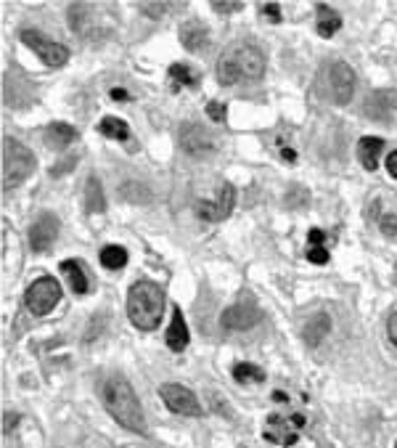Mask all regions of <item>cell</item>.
Listing matches in <instances>:
<instances>
[{
  "label": "cell",
  "mask_w": 397,
  "mask_h": 448,
  "mask_svg": "<svg viewBox=\"0 0 397 448\" xmlns=\"http://www.w3.org/2000/svg\"><path fill=\"white\" fill-rule=\"evenodd\" d=\"M167 297L157 281H135L127 292V318L141 332H154L165 318Z\"/></svg>",
  "instance_id": "cell-2"
},
{
  "label": "cell",
  "mask_w": 397,
  "mask_h": 448,
  "mask_svg": "<svg viewBox=\"0 0 397 448\" xmlns=\"http://www.w3.org/2000/svg\"><path fill=\"white\" fill-rule=\"evenodd\" d=\"M395 448H397V443H395Z\"/></svg>",
  "instance_id": "cell-38"
},
{
  "label": "cell",
  "mask_w": 397,
  "mask_h": 448,
  "mask_svg": "<svg viewBox=\"0 0 397 448\" xmlns=\"http://www.w3.org/2000/svg\"><path fill=\"white\" fill-rule=\"evenodd\" d=\"M265 74V53L254 43H230L217 59V83L233 85L257 83Z\"/></svg>",
  "instance_id": "cell-1"
},
{
  "label": "cell",
  "mask_w": 397,
  "mask_h": 448,
  "mask_svg": "<svg viewBox=\"0 0 397 448\" xmlns=\"http://www.w3.org/2000/svg\"><path fill=\"white\" fill-rule=\"evenodd\" d=\"M59 218L56 215H50V212H46V215H40V218L32 223V229H29V247L35 250V252H48L50 247H53V242H56V236H59Z\"/></svg>",
  "instance_id": "cell-13"
},
{
  "label": "cell",
  "mask_w": 397,
  "mask_h": 448,
  "mask_svg": "<svg viewBox=\"0 0 397 448\" xmlns=\"http://www.w3.org/2000/svg\"><path fill=\"white\" fill-rule=\"evenodd\" d=\"M257 321H260V308L254 303H249V300L233 303L220 315V324H223L225 332H246V329H252Z\"/></svg>",
  "instance_id": "cell-12"
},
{
  "label": "cell",
  "mask_w": 397,
  "mask_h": 448,
  "mask_svg": "<svg viewBox=\"0 0 397 448\" xmlns=\"http://www.w3.org/2000/svg\"><path fill=\"white\" fill-rule=\"evenodd\" d=\"M61 273L67 276L74 294H85V292L90 290V276L85 273V268L80 266L77 260H64V263H61Z\"/></svg>",
  "instance_id": "cell-19"
},
{
  "label": "cell",
  "mask_w": 397,
  "mask_h": 448,
  "mask_svg": "<svg viewBox=\"0 0 397 448\" xmlns=\"http://www.w3.org/2000/svg\"><path fill=\"white\" fill-rule=\"evenodd\" d=\"M98 133L111 138V141H127L130 138V128L120 117H104V120L98 122Z\"/></svg>",
  "instance_id": "cell-22"
},
{
  "label": "cell",
  "mask_w": 397,
  "mask_h": 448,
  "mask_svg": "<svg viewBox=\"0 0 397 448\" xmlns=\"http://www.w3.org/2000/svg\"><path fill=\"white\" fill-rule=\"evenodd\" d=\"M307 242H310V247H326V233L321 229H310Z\"/></svg>",
  "instance_id": "cell-32"
},
{
  "label": "cell",
  "mask_w": 397,
  "mask_h": 448,
  "mask_svg": "<svg viewBox=\"0 0 397 448\" xmlns=\"http://www.w3.org/2000/svg\"><path fill=\"white\" fill-rule=\"evenodd\" d=\"M302 424H305V416H302V414H294L289 419H284V416H270V419H267V427H265V437H267L270 443H278V446L289 448L297 443Z\"/></svg>",
  "instance_id": "cell-11"
},
{
  "label": "cell",
  "mask_w": 397,
  "mask_h": 448,
  "mask_svg": "<svg viewBox=\"0 0 397 448\" xmlns=\"http://www.w3.org/2000/svg\"><path fill=\"white\" fill-rule=\"evenodd\" d=\"M207 117L212 122H225V117H228L225 104H223V101H209V104H207Z\"/></svg>",
  "instance_id": "cell-28"
},
{
  "label": "cell",
  "mask_w": 397,
  "mask_h": 448,
  "mask_svg": "<svg viewBox=\"0 0 397 448\" xmlns=\"http://www.w3.org/2000/svg\"><path fill=\"white\" fill-rule=\"evenodd\" d=\"M384 162H386V172H389L392 178H397V151H389Z\"/></svg>",
  "instance_id": "cell-34"
},
{
  "label": "cell",
  "mask_w": 397,
  "mask_h": 448,
  "mask_svg": "<svg viewBox=\"0 0 397 448\" xmlns=\"http://www.w3.org/2000/svg\"><path fill=\"white\" fill-rule=\"evenodd\" d=\"M3 159H0V186L3 191H11L35 172L37 159L35 154L27 149L25 144H19L16 138H3Z\"/></svg>",
  "instance_id": "cell-4"
},
{
  "label": "cell",
  "mask_w": 397,
  "mask_h": 448,
  "mask_svg": "<svg viewBox=\"0 0 397 448\" xmlns=\"http://www.w3.org/2000/svg\"><path fill=\"white\" fill-rule=\"evenodd\" d=\"M395 111H397V90L395 88H382V90L371 93L368 101H365V114H368L371 120L384 122V120H389Z\"/></svg>",
  "instance_id": "cell-14"
},
{
  "label": "cell",
  "mask_w": 397,
  "mask_h": 448,
  "mask_svg": "<svg viewBox=\"0 0 397 448\" xmlns=\"http://www.w3.org/2000/svg\"><path fill=\"white\" fill-rule=\"evenodd\" d=\"M263 13L267 16V19H270V22H273V25H278V22H281V8H278L276 3H267V6L263 8Z\"/></svg>",
  "instance_id": "cell-33"
},
{
  "label": "cell",
  "mask_w": 397,
  "mask_h": 448,
  "mask_svg": "<svg viewBox=\"0 0 397 448\" xmlns=\"http://www.w3.org/2000/svg\"><path fill=\"white\" fill-rule=\"evenodd\" d=\"M328 93L339 107L352 101V96H355V72H352L347 61H334L328 67Z\"/></svg>",
  "instance_id": "cell-10"
},
{
  "label": "cell",
  "mask_w": 397,
  "mask_h": 448,
  "mask_svg": "<svg viewBox=\"0 0 397 448\" xmlns=\"http://www.w3.org/2000/svg\"><path fill=\"white\" fill-rule=\"evenodd\" d=\"M46 141H48L53 149H67V146H72L77 141V130H74L72 125H67V122H53L46 128V135H43Z\"/></svg>",
  "instance_id": "cell-20"
},
{
  "label": "cell",
  "mask_w": 397,
  "mask_h": 448,
  "mask_svg": "<svg viewBox=\"0 0 397 448\" xmlns=\"http://www.w3.org/2000/svg\"><path fill=\"white\" fill-rule=\"evenodd\" d=\"M212 8H215L217 13H236L244 8V3H236V0H215Z\"/></svg>",
  "instance_id": "cell-30"
},
{
  "label": "cell",
  "mask_w": 397,
  "mask_h": 448,
  "mask_svg": "<svg viewBox=\"0 0 397 448\" xmlns=\"http://www.w3.org/2000/svg\"><path fill=\"white\" fill-rule=\"evenodd\" d=\"M85 207H88V212H104V207H106L104 189H101L98 178H90L85 186Z\"/></svg>",
  "instance_id": "cell-25"
},
{
  "label": "cell",
  "mask_w": 397,
  "mask_h": 448,
  "mask_svg": "<svg viewBox=\"0 0 397 448\" xmlns=\"http://www.w3.org/2000/svg\"><path fill=\"white\" fill-rule=\"evenodd\" d=\"M59 300H61V284L53 276H40L25 292L27 308H29V313L35 315H48L59 305Z\"/></svg>",
  "instance_id": "cell-8"
},
{
  "label": "cell",
  "mask_w": 397,
  "mask_h": 448,
  "mask_svg": "<svg viewBox=\"0 0 397 448\" xmlns=\"http://www.w3.org/2000/svg\"><path fill=\"white\" fill-rule=\"evenodd\" d=\"M19 37H22V43H25L27 48L32 50L37 59L43 61L46 67H50V69H59V67H64L69 61V48L67 46H61L53 37L43 35L37 29H22Z\"/></svg>",
  "instance_id": "cell-5"
},
{
  "label": "cell",
  "mask_w": 397,
  "mask_h": 448,
  "mask_svg": "<svg viewBox=\"0 0 397 448\" xmlns=\"http://www.w3.org/2000/svg\"><path fill=\"white\" fill-rule=\"evenodd\" d=\"M328 332H331V315L318 313V315H313L310 321H305V327H302V337H305L307 345H318V342H323Z\"/></svg>",
  "instance_id": "cell-18"
},
{
  "label": "cell",
  "mask_w": 397,
  "mask_h": 448,
  "mask_svg": "<svg viewBox=\"0 0 397 448\" xmlns=\"http://www.w3.org/2000/svg\"><path fill=\"white\" fill-rule=\"evenodd\" d=\"M305 254H307V260H310L313 266H326V263H328V257H331L326 247H307V252Z\"/></svg>",
  "instance_id": "cell-29"
},
{
  "label": "cell",
  "mask_w": 397,
  "mask_h": 448,
  "mask_svg": "<svg viewBox=\"0 0 397 448\" xmlns=\"http://www.w3.org/2000/svg\"><path fill=\"white\" fill-rule=\"evenodd\" d=\"M233 376L241 385H257V382H265V372L257 364H249V361H241V364L233 366Z\"/></svg>",
  "instance_id": "cell-24"
},
{
  "label": "cell",
  "mask_w": 397,
  "mask_h": 448,
  "mask_svg": "<svg viewBox=\"0 0 397 448\" xmlns=\"http://www.w3.org/2000/svg\"><path fill=\"white\" fill-rule=\"evenodd\" d=\"M159 395H162L165 406H167L172 414H181V416H202V406H199V400H196V395H193L186 385H178V382H165V385L159 388Z\"/></svg>",
  "instance_id": "cell-9"
},
{
  "label": "cell",
  "mask_w": 397,
  "mask_h": 448,
  "mask_svg": "<svg viewBox=\"0 0 397 448\" xmlns=\"http://www.w3.org/2000/svg\"><path fill=\"white\" fill-rule=\"evenodd\" d=\"M127 250L120 247V244H109L101 250V266L106 268V271H120V268L127 266Z\"/></svg>",
  "instance_id": "cell-23"
},
{
  "label": "cell",
  "mask_w": 397,
  "mask_h": 448,
  "mask_svg": "<svg viewBox=\"0 0 397 448\" xmlns=\"http://www.w3.org/2000/svg\"><path fill=\"white\" fill-rule=\"evenodd\" d=\"M111 98H114V101H130V93L122 90V88H114V90H111Z\"/></svg>",
  "instance_id": "cell-35"
},
{
  "label": "cell",
  "mask_w": 397,
  "mask_h": 448,
  "mask_svg": "<svg viewBox=\"0 0 397 448\" xmlns=\"http://www.w3.org/2000/svg\"><path fill=\"white\" fill-rule=\"evenodd\" d=\"M181 43L188 50H193V53H202V50H207V46H209V32H207V27L202 25L199 19L186 22V25L181 27Z\"/></svg>",
  "instance_id": "cell-16"
},
{
  "label": "cell",
  "mask_w": 397,
  "mask_h": 448,
  "mask_svg": "<svg viewBox=\"0 0 397 448\" xmlns=\"http://www.w3.org/2000/svg\"><path fill=\"white\" fill-rule=\"evenodd\" d=\"M178 144L193 159H207L217 154V138L204 125H196V122H183L178 130Z\"/></svg>",
  "instance_id": "cell-6"
},
{
  "label": "cell",
  "mask_w": 397,
  "mask_h": 448,
  "mask_svg": "<svg viewBox=\"0 0 397 448\" xmlns=\"http://www.w3.org/2000/svg\"><path fill=\"white\" fill-rule=\"evenodd\" d=\"M379 229H382V233H384V236H389V239H397V215H395V212H386V215H382V220H379Z\"/></svg>",
  "instance_id": "cell-27"
},
{
  "label": "cell",
  "mask_w": 397,
  "mask_h": 448,
  "mask_svg": "<svg viewBox=\"0 0 397 448\" xmlns=\"http://www.w3.org/2000/svg\"><path fill=\"white\" fill-rule=\"evenodd\" d=\"M281 157L286 159V162H294V159H297V154H294V149H289V146H286V149H281Z\"/></svg>",
  "instance_id": "cell-36"
},
{
  "label": "cell",
  "mask_w": 397,
  "mask_h": 448,
  "mask_svg": "<svg viewBox=\"0 0 397 448\" xmlns=\"http://www.w3.org/2000/svg\"><path fill=\"white\" fill-rule=\"evenodd\" d=\"M169 77H172V83L181 85V88H196V85L202 83L199 72H193L191 67H186V64H181V61L169 67Z\"/></svg>",
  "instance_id": "cell-26"
},
{
  "label": "cell",
  "mask_w": 397,
  "mask_h": 448,
  "mask_svg": "<svg viewBox=\"0 0 397 448\" xmlns=\"http://www.w3.org/2000/svg\"><path fill=\"white\" fill-rule=\"evenodd\" d=\"M188 327H186V318H183V311L181 308H175L172 311V321H169L167 327V348L175 353H181L188 348Z\"/></svg>",
  "instance_id": "cell-17"
},
{
  "label": "cell",
  "mask_w": 397,
  "mask_h": 448,
  "mask_svg": "<svg viewBox=\"0 0 397 448\" xmlns=\"http://www.w3.org/2000/svg\"><path fill=\"white\" fill-rule=\"evenodd\" d=\"M273 400H276V403H286V393H273Z\"/></svg>",
  "instance_id": "cell-37"
},
{
  "label": "cell",
  "mask_w": 397,
  "mask_h": 448,
  "mask_svg": "<svg viewBox=\"0 0 397 448\" xmlns=\"http://www.w3.org/2000/svg\"><path fill=\"white\" fill-rule=\"evenodd\" d=\"M384 154V141L382 138H376V135H363L361 141H358V159H361V165L368 172L379 168V159Z\"/></svg>",
  "instance_id": "cell-15"
},
{
  "label": "cell",
  "mask_w": 397,
  "mask_h": 448,
  "mask_svg": "<svg viewBox=\"0 0 397 448\" xmlns=\"http://www.w3.org/2000/svg\"><path fill=\"white\" fill-rule=\"evenodd\" d=\"M386 339L392 342V348L397 351V311L386 315Z\"/></svg>",
  "instance_id": "cell-31"
},
{
  "label": "cell",
  "mask_w": 397,
  "mask_h": 448,
  "mask_svg": "<svg viewBox=\"0 0 397 448\" xmlns=\"http://www.w3.org/2000/svg\"><path fill=\"white\" fill-rule=\"evenodd\" d=\"M104 403H106V412L117 419V422L130 430L135 435H146V416L141 409V400L135 395V390L127 379L122 376H111L104 385Z\"/></svg>",
  "instance_id": "cell-3"
},
{
  "label": "cell",
  "mask_w": 397,
  "mask_h": 448,
  "mask_svg": "<svg viewBox=\"0 0 397 448\" xmlns=\"http://www.w3.org/2000/svg\"><path fill=\"white\" fill-rule=\"evenodd\" d=\"M233 205H236V189L230 183H223L215 194L209 196H199L193 202V210L202 220H209V223H217V220H225L233 212Z\"/></svg>",
  "instance_id": "cell-7"
},
{
  "label": "cell",
  "mask_w": 397,
  "mask_h": 448,
  "mask_svg": "<svg viewBox=\"0 0 397 448\" xmlns=\"http://www.w3.org/2000/svg\"><path fill=\"white\" fill-rule=\"evenodd\" d=\"M315 19H318V35L321 37H334L342 29V16L331 6H318Z\"/></svg>",
  "instance_id": "cell-21"
}]
</instances>
